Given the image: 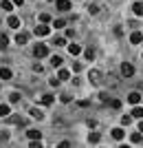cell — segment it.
<instances>
[{"instance_id":"6da1fadb","label":"cell","mask_w":143,"mask_h":148,"mask_svg":"<svg viewBox=\"0 0 143 148\" xmlns=\"http://www.w3.org/2000/svg\"><path fill=\"white\" fill-rule=\"evenodd\" d=\"M33 56H35V58H46V56H49V47H46V44H35Z\"/></svg>"},{"instance_id":"7a4b0ae2","label":"cell","mask_w":143,"mask_h":148,"mask_svg":"<svg viewBox=\"0 0 143 148\" xmlns=\"http://www.w3.org/2000/svg\"><path fill=\"white\" fill-rule=\"evenodd\" d=\"M121 75H123V77H132V75H134V66L128 64V62H123V64H121Z\"/></svg>"},{"instance_id":"3957f363","label":"cell","mask_w":143,"mask_h":148,"mask_svg":"<svg viewBox=\"0 0 143 148\" xmlns=\"http://www.w3.org/2000/svg\"><path fill=\"white\" fill-rule=\"evenodd\" d=\"M7 122L13 124V126H24L26 119H24V117H20V115H9V117H7Z\"/></svg>"},{"instance_id":"277c9868","label":"cell","mask_w":143,"mask_h":148,"mask_svg":"<svg viewBox=\"0 0 143 148\" xmlns=\"http://www.w3.org/2000/svg\"><path fill=\"white\" fill-rule=\"evenodd\" d=\"M101 77H104V75H101V71H97V69H93V71H90V75H88V80L93 82V84H99Z\"/></svg>"},{"instance_id":"5b68a950","label":"cell","mask_w":143,"mask_h":148,"mask_svg":"<svg viewBox=\"0 0 143 148\" xmlns=\"http://www.w3.org/2000/svg\"><path fill=\"white\" fill-rule=\"evenodd\" d=\"M7 25L11 27V29H20V25H22V22H20V18H18V16H9Z\"/></svg>"},{"instance_id":"8992f818","label":"cell","mask_w":143,"mask_h":148,"mask_svg":"<svg viewBox=\"0 0 143 148\" xmlns=\"http://www.w3.org/2000/svg\"><path fill=\"white\" fill-rule=\"evenodd\" d=\"M49 33H51V29H49L46 25H44V22L35 27V36H49Z\"/></svg>"},{"instance_id":"52a82bcc","label":"cell","mask_w":143,"mask_h":148,"mask_svg":"<svg viewBox=\"0 0 143 148\" xmlns=\"http://www.w3.org/2000/svg\"><path fill=\"white\" fill-rule=\"evenodd\" d=\"M55 7L60 9V11H68V9H70V2H68V0H55Z\"/></svg>"},{"instance_id":"ba28073f","label":"cell","mask_w":143,"mask_h":148,"mask_svg":"<svg viewBox=\"0 0 143 148\" xmlns=\"http://www.w3.org/2000/svg\"><path fill=\"white\" fill-rule=\"evenodd\" d=\"M128 102H130V104H139V102H141V93H139V91H132L130 95H128Z\"/></svg>"},{"instance_id":"9c48e42d","label":"cell","mask_w":143,"mask_h":148,"mask_svg":"<svg viewBox=\"0 0 143 148\" xmlns=\"http://www.w3.org/2000/svg\"><path fill=\"white\" fill-rule=\"evenodd\" d=\"M130 42H132V44H139V42H143V33H141V31H134V33L130 36Z\"/></svg>"},{"instance_id":"30bf717a","label":"cell","mask_w":143,"mask_h":148,"mask_svg":"<svg viewBox=\"0 0 143 148\" xmlns=\"http://www.w3.org/2000/svg\"><path fill=\"white\" fill-rule=\"evenodd\" d=\"M9 115H11L9 104H0V117H9Z\"/></svg>"},{"instance_id":"8fae6325","label":"cell","mask_w":143,"mask_h":148,"mask_svg":"<svg viewBox=\"0 0 143 148\" xmlns=\"http://www.w3.org/2000/svg\"><path fill=\"white\" fill-rule=\"evenodd\" d=\"M68 53H70V56H79L81 47H79V44H68Z\"/></svg>"},{"instance_id":"7c38bea8","label":"cell","mask_w":143,"mask_h":148,"mask_svg":"<svg viewBox=\"0 0 143 148\" xmlns=\"http://www.w3.org/2000/svg\"><path fill=\"white\" fill-rule=\"evenodd\" d=\"M26 40H29V36H26V33H18V36H16V44H20V47H22V44H26Z\"/></svg>"},{"instance_id":"4fadbf2b","label":"cell","mask_w":143,"mask_h":148,"mask_svg":"<svg viewBox=\"0 0 143 148\" xmlns=\"http://www.w3.org/2000/svg\"><path fill=\"white\" fill-rule=\"evenodd\" d=\"M0 9H5V11H13V0H2Z\"/></svg>"},{"instance_id":"5bb4252c","label":"cell","mask_w":143,"mask_h":148,"mask_svg":"<svg viewBox=\"0 0 143 148\" xmlns=\"http://www.w3.org/2000/svg\"><path fill=\"white\" fill-rule=\"evenodd\" d=\"M40 102H42L44 106H49V104H53V95H49V93H46V95H42V97H40Z\"/></svg>"},{"instance_id":"9a60e30c","label":"cell","mask_w":143,"mask_h":148,"mask_svg":"<svg viewBox=\"0 0 143 148\" xmlns=\"http://www.w3.org/2000/svg\"><path fill=\"white\" fill-rule=\"evenodd\" d=\"M0 80H11V71L9 69H0Z\"/></svg>"},{"instance_id":"2e32d148","label":"cell","mask_w":143,"mask_h":148,"mask_svg":"<svg viewBox=\"0 0 143 148\" xmlns=\"http://www.w3.org/2000/svg\"><path fill=\"white\" fill-rule=\"evenodd\" d=\"M132 9H134V13H137V16H143V2H134V5H132Z\"/></svg>"},{"instance_id":"e0dca14e","label":"cell","mask_w":143,"mask_h":148,"mask_svg":"<svg viewBox=\"0 0 143 148\" xmlns=\"http://www.w3.org/2000/svg\"><path fill=\"white\" fill-rule=\"evenodd\" d=\"M123 135L125 133L121 128H112V137H115V139H123Z\"/></svg>"},{"instance_id":"ac0fdd59","label":"cell","mask_w":143,"mask_h":148,"mask_svg":"<svg viewBox=\"0 0 143 148\" xmlns=\"http://www.w3.org/2000/svg\"><path fill=\"white\" fill-rule=\"evenodd\" d=\"M132 117H143V108H141V106L134 104V108H132Z\"/></svg>"},{"instance_id":"d6986e66","label":"cell","mask_w":143,"mask_h":148,"mask_svg":"<svg viewBox=\"0 0 143 148\" xmlns=\"http://www.w3.org/2000/svg\"><path fill=\"white\" fill-rule=\"evenodd\" d=\"M62 58H60V56H53V58H51V64H53V66H62Z\"/></svg>"},{"instance_id":"ffe728a7","label":"cell","mask_w":143,"mask_h":148,"mask_svg":"<svg viewBox=\"0 0 143 148\" xmlns=\"http://www.w3.org/2000/svg\"><path fill=\"white\" fill-rule=\"evenodd\" d=\"M130 142H132V144H141V130H139V133H132Z\"/></svg>"},{"instance_id":"44dd1931","label":"cell","mask_w":143,"mask_h":148,"mask_svg":"<svg viewBox=\"0 0 143 148\" xmlns=\"http://www.w3.org/2000/svg\"><path fill=\"white\" fill-rule=\"evenodd\" d=\"M31 117H35V119H42V117H44V113H42V111H37V108H31Z\"/></svg>"},{"instance_id":"7402d4cb","label":"cell","mask_w":143,"mask_h":148,"mask_svg":"<svg viewBox=\"0 0 143 148\" xmlns=\"http://www.w3.org/2000/svg\"><path fill=\"white\" fill-rule=\"evenodd\" d=\"M9 102H11V104H18L20 102V93H11V95H9Z\"/></svg>"},{"instance_id":"603a6c76","label":"cell","mask_w":143,"mask_h":148,"mask_svg":"<svg viewBox=\"0 0 143 148\" xmlns=\"http://www.w3.org/2000/svg\"><path fill=\"white\" fill-rule=\"evenodd\" d=\"M26 135L31 137V139H40V137H42V133H40V130H29Z\"/></svg>"},{"instance_id":"cb8c5ba5","label":"cell","mask_w":143,"mask_h":148,"mask_svg":"<svg viewBox=\"0 0 143 148\" xmlns=\"http://www.w3.org/2000/svg\"><path fill=\"white\" fill-rule=\"evenodd\" d=\"M84 56H86V60H93V58H95V49H90V47H88V49L84 51Z\"/></svg>"},{"instance_id":"d4e9b609","label":"cell","mask_w":143,"mask_h":148,"mask_svg":"<svg viewBox=\"0 0 143 148\" xmlns=\"http://www.w3.org/2000/svg\"><path fill=\"white\" fill-rule=\"evenodd\" d=\"M121 124H123V126H130L132 124V115H123V117H121Z\"/></svg>"},{"instance_id":"484cf974","label":"cell","mask_w":143,"mask_h":148,"mask_svg":"<svg viewBox=\"0 0 143 148\" xmlns=\"http://www.w3.org/2000/svg\"><path fill=\"white\" fill-rule=\"evenodd\" d=\"M7 42H9V38H7L5 33H0V49H5V47H7Z\"/></svg>"},{"instance_id":"4316f807","label":"cell","mask_w":143,"mask_h":148,"mask_svg":"<svg viewBox=\"0 0 143 148\" xmlns=\"http://www.w3.org/2000/svg\"><path fill=\"white\" fill-rule=\"evenodd\" d=\"M57 77H60V80H68V77H70V73H68V71H66V69H62Z\"/></svg>"},{"instance_id":"83f0119b","label":"cell","mask_w":143,"mask_h":148,"mask_svg":"<svg viewBox=\"0 0 143 148\" xmlns=\"http://www.w3.org/2000/svg\"><path fill=\"white\" fill-rule=\"evenodd\" d=\"M40 22H44V25L51 22V16H49V13H40Z\"/></svg>"},{"instance_id":"f1b7e54d","label":"cell","mask_w":143,"mask_h":148,"mask_svg":"<svg viewBox=\"0 0 143 148\" xmlns=\"http://www.w3.org/2000/svg\"><path fill=\"white\" fill-rule=\"evenodd\" d=\"M53 27H55V29H62V27H66V20H55Z\"/></svg>"},{"instance_id":"f546056e","label":"cell","mask_w":143,"mask_h":148,"mask_svg":"<svg viewBox=\"0 0 143 148\" xmlns=\"http://www.w3.org/2000/svg\"><path fill=\"white\" fill-rule=\"evenodd\" d=\"M88 142H90V144H97V142H99V135H97V133H93V135L88 137Z\"/></svg>"},{"instance_id":"4dcf8cb0","label":"cell","mask_w":143,"mask_h":148,"mask_svg":"<svg viewBox=\"0 0 143 148\" xmlns=\"http://www.w3.org/2000/svg\"><path fill=\"white\" fill-rule=\"evenodd\" d=\"M88 11L90 13H99V5H88Z\"/></svg>"},{"instance_id":"1f68e13d","label":"cell","mask_w":143,"mask_h":148,"mask_svg":"<svg viewBox=\"0 0 143 148\" xmlns=\"http://www.w3.org/2000/svg\"><path fill=\"white\" fill-rule=\"evenodd\" d=\"M53 44H55V47H64L66 40H64V38H55V42H53Z\"/></svg>"},{"instance_id":"d6a6232c","label":"cell","mask_w":143,"mask_h":148,"mask_svg":"<svg viewBox=\"0 0 143 148\" xmlns=\"http://www.w3.org/2000/svg\"><path fill=\"white\" fill-rule=\"evenodd\" d=\"M106 80H108V82H110V86H115V84H117V75H108Z\"/></svg>"},{"instance_id":"836d02e7","label":"cell","mask_w":143,"mask_h":148,"mask_svg":"<svg viewBox=\"0 0 143 148\" xmlns=\"http://www.w3.org/2000/svg\"><path fill=\"white\" fill-rule=\"evenodd\" d=\"M110 106L112 108H121V102H119V99H110Z\"/></svg>"},{"instance_id":"e575fe53","label":"cell","mask_w":143,"mask_h":148,"mask_svg":"<svg viewBox=\"0 0 143 148\" xmlns=\"http://www.w3.org/2000/svg\"><path fill=\"white\" fill-rule=\"evenodd\" d=\"M60 99H62L64 104H68V102H70V95H68V93H64V95H62V97H60Z\"/></svg>"},{"instance_id":"d590c367","label":"cell","mask_w":143,"mask_h":148,"mask_svg":"<svg viewBox=\"0 0 143 148\" xmlns=\"http://www.w3.org/2000/svg\"><path fill=\"white\" fill-rule=\"evenodd\" d=\"M99 99H101V102H104V104H106V102H108V99H110V97H108V93H99Z\"/></svg>"},{"instance_id":"8d00e7d4","label":"cell","mask_w":143,"mask_h":148,"mask_svg":"<svg viewBox=\"0 0 143 148\" xmlns=\"http://www.w3.org/2000/svg\"><path fill=\"white\" fill-rule=\"evenodd\" d=\"M22 2H24V0H13V5H18V7L22 5Z\"/></svg>"},{"instance_id":"74e56055","label":"cell","mask_w":143,"mask_h":148,"mask_svg":"<svg viewBox=\"0 0 143 148\" xmlns=\"http://www.w3.org/2000/svg\"><path fill=\"white\" fill-rule=\"evenodd\" d=\"M139 130H141V133H143V122H141V124H139Z\"/></svg>"},{"instance_id":"f35d334b","label":"cell","mask_w":143,"mask_h":148,"mask_svg":"<svg viewBox=\"0 0 143 148\" xmlns=\"http://www.w3.org/2000/svg\"><path fill=\"white\" fill-rule=\"evenodd\" d=\"M141 142H143V139H141Z\"/></svg>"}]
</instances>
